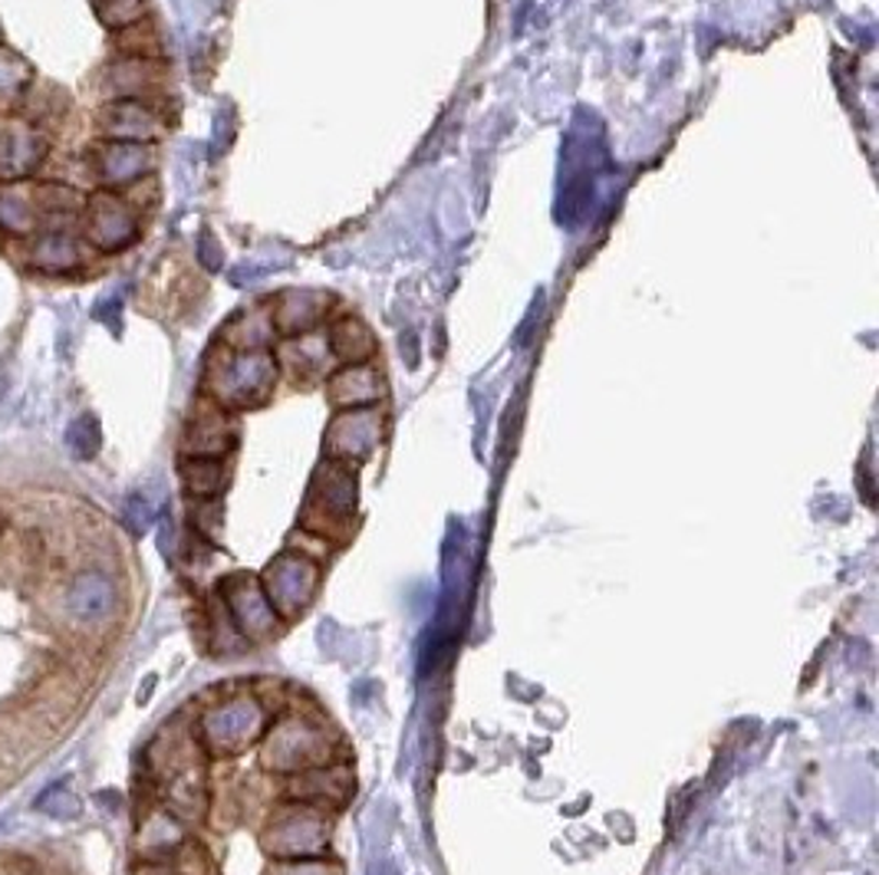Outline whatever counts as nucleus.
Segmentation results:
<instances>
[{
	"label": "nucleus",
	"mask_w": 879,
	"mask_h": 875,
	"mask_svg": "<svg viewBox=\"0 0 879 875\" xmlns=\"http://www.w3.org/2000/svg\"><path fill=\"white\" fill-rule=\"evenodd\" d=\"M274 337H277V330H274V319L267 309H244L228 322L225 346L238 350V353H254V350H267V343Z\"/></svg>",
	"instance_id": "nucleus-21"
},
{
	"label": "nucleus",
	"mask_w": 879,
	"mask_h": 875,
	"mask_svg": "<svg viewBox=\"0 0 879 875\" xmlns=\"http://www.w3.org/2000/svg\"><path fill=\"white\" fill-rule=\"evenodd\" d=\"M83 261L79 241L70 231H47L34 241L30 264L43 274H66Z\"/></svg>",
	"instance_id": "nucleus-20"
},
{
	"label": "nucleus",
	"mask_w": 879,
	"mask_h": 875,
	"mask_svg": "<svg viewBox=\"0 0 879 875\" xmlns=\"http://www.w3.org/2000/svg\"><path fill=\"white\" fill-rule=\"evenodd\" d=\"M382 442V415L369 408H347L326 428V452L337 461H363Z\"/></svg>",
	"instance_id": "nucleus-6"
},
{
	"label": "nucleus",
	"mask_w": 879,
	"mask_h": 875,
	"mask_svg": "<svg viewBox=\"0 0 879 875\" xmlns=\"http://www.w3.org/2000/svg\"><path fill=\"white\" fill-rule=\"evenodd\" d=\"M326 395L340 408H369L382 398V376L366 363L343 366L340 372L329 376Z\"/></svg>",
	"instance_id": "nucleus-16"
},
{
	"label": "nucleus",
	"mask_w": 879,
	"mask_h": 875,
	"mask_svg": "<svg viewBox=\"0 0 879 875\" xmlns=\"http://www.w3.org/2000/svg\"><path fill=\"white\" fill-rule=\"evenodd\" d=\"M83 231H86V238H89L92 248H99L105 254H116V251H126L136 241L139 225H136L133 207L123 198L109 194V191H99L86 204Z\"/></svg>",
	"instance_id": "nucleus-5"
},
{
	"label": "nucleus",
	"mask_w": 879,
	"mask_h": 875,
	"mask_svg": "<svg viewBox=\"0 0 879 875\" xmlns=\"http://www.w3.org/2000/svg\"><path fill=\"white\" fill-rule=\"evenodd\" d=\"M40 228V204L37 191L17 181H0V231L4 234H37Z\"/></svg>",
	"instance_id": "nucleus-17"
},
{
	"label": "nucleus",
	"mask_w": 879,
	"mask_h": 875,
	"mask_svg": "<svg viewBox=\"0 0 879 875\" xmlns=\"http://www.w3.org/2000/svg\"><path fill=\"white\" fill-rule=\"evenodd\" d=\"M326 753H329V744H326L323 727L313 721H303V718L280 721L264 744V763L280 774L310 771L319 760H326Z\"/></svg>",
	"instance_id": "nucleus-3"
},
{
	"label": "nucleus",
	"mask_w": 879,
	"mask_h": 875,
	"mask_svg": "<svg viewBox=\"0 0 879 875\" xmlns=\"http://www.w3.org/2000/svg\"><path fill=\"white\" fill-rule=\"evenodd\" d=\"M280 356L293 366L297 376H319L329 369V359H334V350H329V343L323 337H290L280 350Z\"/></svg>",
	"instance_id": "nucleus-23"
},
{
	"label": "nucleus",
	"mask_w": 879,
	"mask_h": 875,
	"mask_svg": "<svg viewBox=\"0 0 879 875\" xmlns=\"http://www.w3.org/2000/svg\"><path fill=\"white\" fill-rule=\"evenodd\" d=\"M102 129L113 142H152L162 132V123L139 99H120L102 109Z\"/></svg>",
	"instance_id": "nucleus-15"
},
{
	"label": "nucleus",
	"mask_w": 879,
	"mask_h": 875,
	"mask_svg": "<svg viewBox=\"0 0 879 875\" xmlns=\"http://www.w3.org/2000/svg\"><path fill=\"white\" fill-rule=\"evenodd\" d=\"M181 481L185 491L198 500H211L225 491L228 484V471L222 465V458H185L181 461Z\"/></svg>",
	"instance_id": "nucleus-22"
},
{
	"label": "nucleus",
	"mask_w": 879,
	"mask_h": 875,
	"mask_svg": "<svg viewBox=\"0 0 879 875\" xmlns=\"http://www.w3.org/2000/svg\"><path fill=\"white\" fill-rule=\"evenodd\" d=\"M178 846H185V829L175 816L168 813H152L142 829H139V849L152 859H165L172 855Z\"/></svg>",
	"instance_id": "nucleus-24"
},
{
	"label": "nucleus",
	"mask_w": 879,
	"mask_h": 875,
	"mask_svg": "<svg viewBox=\"0 0 879 875\" xmlns=\"http://www.w3.org/2000/svg\"><path fill=\"white\" fill-rule=\"evenodd\" d=\"M116 603H120V589L116 583L109 580L105 573L99 570H86L73 580L70 593H66V612L83 622V625H92V622H102L116 612Z\"/></svg>",
	"instance_id": "nucleus-12"
},
{
	"label": "nucleus",
	"mask_w": 879,
	"mask_h": 875,
	"mask_svg": "<svg viewBox=\"0 0 879 875\" xmlns=\"http://www.w3.org/2000/svg\"><path fill=\"white\" fill-rule=\"evenodd\" d=\"M329 829L323 823V816L310 807L303 810H287L274 820V826L267 829L264 842L271 852L277 855H297V859H306V855H316L326 842Z\"/></svg>",
	"instance_id": "nucleus-8"
},
{
	"label": "nucleus",
	"mask_w": 879,
	"mask_h": 875,
	"mask_svg": "<svg viewBox=\"0 0 879 875\" xmlns=\"http://www.w3.org/2000/svg\"><path fill=\"white\" fill-rule=\"evenodd\" d=\"M92 165H96L99 181L123 188V185L146 178L155 168V152L146 142H113L109 139L105 145L96 149Z\"/></svg>",
	"instance_id": "nucleus-10"
},
{
	"label": "nucleus",
	"mask_w": 879,
	"mask_h": 875,
	"mask_svg": "<svg viewBox=\"0 0 879 875\" xmlns=\"http://www.w3.org/2000/svg\"><path fill=\"white\" fill-rule=\"evenodd\" d=\"M47 158V139L30 126L0 129V181H21Z\"/></svg>",
	"instance_id": "nucleus-13"
},
{
	"label": "nucleus",
	"mask_w": 879,
	"mask_h": 875,
	"mask_svg": "<svg viewBox=\"0 0 879 875\" xmlns=\"http://www.w3.org/2000/svg\"><path fill=\"white\" fill-rule=\"evenodd\" d=\"M290 794L297 800H319V797H329L334 803L347 800V774L340 771H323V768H310V771H300V777L293 781Z\"/></svg>",
	"instance_id": "nucleus-25"
},
{
	"label": "nucleus",
	"mask_w": 879,
	"mask_h": 875,
	"mask_svg": "<svg viewBox=\"0 0 879 875\" xmlns=\"http://www.w3.org/2000/svg\"><path fill=\"white\" fill-rule=\"evenodd\" d=\"M277 379V359L267 350L254 353H238V350H222L211 366H208V392L217 405L228 408H248L261 405Z\"/></svg>",
	"instance_id": "nucleus-1"
},
{
	"label": "nucleus",
	"mask_w": 879,
	"mask_h": 875,
	"mask_svg": "<svg viewBox=\"0 0 879 875\" xmlns=\"http://www.w3.org/2000/svg\"><path fill=\"white\" fill-rule=\"evenodd\" d=\"M326 306H329V293H319V290H284L274 300V309H271L274 330L280 337H303V333H310L313 326L323 319Z\"/></svg>",
	"instance_id": "nucleus-14"
},
{
	"label": "nucleus",
	"mask_w": 879,
	"mask_h": 875,
	"mask_svg": "<svg viewBox=\"0 0 879 875\" xmlns=\"http://www.w3.org/2000/svg\"><path fill=\"white\" fill-rule=\"evenodd\" d=\"M30 86V63L0 47V105H14Z\"/></svg>",
	"instance_id": "nucleus-27"
},
{
	"label": "nucleus",
	"mask_w": 879,
	"mask_h": 875,
	"mask_svg": "<svg viewBox=\"0 0 879 875\" xmlns=\"http://www.w3.org/2000/svg\"><path fill=\"white\" fill-rule=\"evenodd\" d=\"M198 261H201L204 270H222L225 254H222V244L214 241L211 231H201V238H198Z\"/></svg>",
	"instance_id": "nucleus-32"
},
{
	"label": "nucleus",
	"mask_w": 879,
	"mask_h": 875,
	"mask_svg": "<svg viewBox=\"0 0 879 875\" xmlns=\"http://www.w3.org/2000/svg\"><path fill=\"white\" fill-rule=\"evenodd\" d=\"M92 8L99 14V21L105 27H133L142 11H146V0H92Z\"/></svg>",
	"instance_id": "nucleus-29"
},
{
	"label": "nucleus",
	"mask_w": 879,
	"mask_h": 875,
	"mask_svg": "<svg viewBox=\"0 0 879 875\" xmlns=\"http://www.w3.org/2000/svg\"><path fill=\"white\" fill-rule=\"evenodd\" d=\"M329 350H334L337 359L356 366V363H369L373 353H376V340H373V330L353 313L340 316L334 326H329Z\"/></svg>",
	"instance_id": "nucleus-18"
},
{
	"label": "nucleus",
	"mask_w": 879,
	"mask_h": 875,
	"mask_svg": "<svg viewBox=\"0 0 879 875\" xmlns=\"http://www.w3.org/2000/svg\"><path fill=\"white\" fill-rule=\"evenodd\" d=\"M123 520H126V527H129L136 536H142V533L155 523V507H152V500H149L146 494H133V497L126 500Z\"/></svg>",
	"instance_id": "nucleus-31"
},
{
	"label": "nucleus",
	"mask_w": 879,
	"mask_h": 875,
	"mask_svg": "<svg viewBox=\"0 0 879 875\" xmlns=\"http://www.w3.org/2000/svg\"><path fill=\"white\" fill-rule=\"evenodd\" d=\"M356 507V471L347 461L329 458L319 465L310 491V510H323L326 520L347 523Z\"/></svg>",
	"instance_id": "nucleus-9"
},
{
	"label": "nucleus",
	"mask_w": 879,
	"mask_h": 875,
	"mask_svg": "<svg viewBox=\"0 0 879 875\" xmlns=\"http://www.w3.org/2000/svg\"><path fill=\"white\" fill-rule=\"evenodd\" d=\"M102 448V428H99V418L96 415H79L70 421L66 428V452L79 461H89L96 458Z\"/></svg>",
	"instance_id": "nucleus-28"
},
{
	"label": "nucleus",
	"mask_w": 879,
	"mask_h": 875,
	"mask_svg": "<svg viewBox=\"0 0 879 875\" xmlns=\"http://www.w3.org/2000/svg\"><path fill=\"white\" fill-rule=\"evenodd\" d=\"M319 583V570L310 557H280L264 570V596L274 606L277 616H297L300 609H306V603L313 599Z\"/></svg>",
	"instance_id": "nucleus-4"
},
{
	"label": "nucleus",
	"mask_w": 879,
	"mask_h": 875,
	"mask_svg": "<svg viewBox=\"0 0 879 875\" xmlns=\"http://www.w3.org/2000/svg\"><path fill=\"white\" fill-rule=\"evenodd\" d=\"M261 727L264 708L254 698H228L201 718V744L214 753H238L261 734Z\"/></svg>",
	"instance_id": "nucleus-2"
},
{
	"label": "nucleus",
	"mask_w": 879,
	"mask_h": 875,
	"mask_svg": "<svg viewBox=\"0 0 879 875\" xmlns=\"http://www.w3.org/2000/svg\"><path fill=\"white\" fill-rule=\"evenodd\" d=\"M37 810L47 813V816H53V820L70 823V820H76V816L83 813V803H79V797H73V794L66 790V784H53V787L43 790V797L37 800Z\"/></svg>",
	"instance_id": "nucleus-30"
},
{
	"label": "nucleus",
	"mask_w": 879,
	"mask_h": 875,
	"mask_svg": "<svg viewBox=\"0 0 879 875\" xmlns=\"http://www.w3.org/2000/svg\"><path fill=\"white\" fill-rule=\"evenodd\" d=\"M222 599H225V612L231 616L235 629L244 638H267L277 629V612L254 580L228 576L222 583Z\"/></svg>",
	"instance_id": "nucleus-7"
},
{
	"label": "nucleus",
	"mask_w": 879,
	"mask_h": 875,
	"mask_svg": "<svg viewBox=\"0 0 879 875\" xmlns=\"http://www.w3.org/2000/svg\"><path fill=\"white\" fill-rule=\"evenodd\" d=\"M136 875H211V868L204 865L198 846H178L172 855L165 859H149L136 868Z\"/></svg>",
	"instance_id": "nucleus-26"
},
{
	"label": "nucleus",
	"mask_w": 879,
	"mask_h": 875,
	"mask_svg": "<svg viewBox=\"0 0 879 875\" xmlns=\"http://www.w3.org/2000/svg\"><path fill=\"white\" fill-rule=\"evenodd\" d=\"M238 442V428L222 408H208L198 411L181 438L185 458H222L235 448Z\"/></svg>",
	"instance_id": "nucleus-11"
},
{
	"label": "nucleus",
	"mask_w": 879,
	"mask_h": 875,
	"mask_svg": "<svg viewBox=\"0 0 879 875\" xmlns=\"http://www.w3.org/2000/svg\"><path fill=\"white\" fill-rule=\"evenodd\" d=\"M109 92L120 96V99H139L155 92L159 83H162V69L159 63L146 60V56H133V60H123L116 63L113 69H109Z\"/></svg>",
	"instance_id": "nucleus-19"
}]
</instances>
